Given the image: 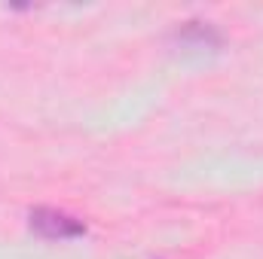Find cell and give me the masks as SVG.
I'll return each mask as SVG.
<instances>
[{
  "label": "cell",
  "mask_w": 263,
  "mask_h": 259,
  "mask_svg": "<svg viewBox=\"0 0 263 259\" xmlns=\"http://www.w3.org/2000/svg\"><path fill=\"white\" fill-rule=\"evenodd\" d=\"M28 226H31V232H37L40 238H49V241L86 235V223L67 210H59V207H34L28 213Z\"/></svg>",
  "instance_id": "obj_1"
}]
</instances>
